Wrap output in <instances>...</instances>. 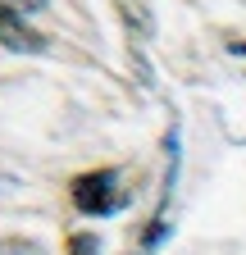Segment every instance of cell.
<instances>
[{"label": "cell", "mask_w": 246, "mask_h": 255, "mask_svg": "<svg viewBox=\"0 0 246 255\" xmlns=\"http://www.w3.org/2000/svg\"><path fill=\"white\" fill-rule=\"evenodd\" d=\"M69 255H101V246H96V237H91V233H78V237L69 242Z\"/></svg>", "instance_id": "3957f363"}, {"label": "cell", "mask_w": 246, "mask_h": 255, "mask_svg": "<svg viewBox=\"0 0 246 255\" xmlns=\"http://www.w3.org/2000/svg\"><path fill=\"white\" fill-rule=\"evenodd\" d=\"M0 46H9V50H23V55H41V50H46V37L27 27L18 9L0 5Z\"/></svg>", "instance_id": "7a4b0ae2"}, {"label": "cell", "mask_w": 246, "mask_h": 255, "mask_svg": "<svg viewBox=\"0 0 246 255\" xmlns=\"http://www.w3.org/2000/svg\"><path fill=\"white\" fill-rule=\"evenodd\" d=\"M9 9H18V14L27 18V14H41V9H46V0H9Z\"/></svg>", "instance_id": "277c9868"}, {"label": "cell", "mask_w": 246, "mask_h": 255, "mask_svg": "<svg viewBox=\"0 0 246 255\" xmlns=\"http://www.w3.org/2000/svg\"><path fill=\"white\" fill-rule=\"evenodd\" d=\"M123 201H128V191L119 187V173L114 169L82 173L73 182V205L82 214H114V210H123Z\"/></svg>", "instance_id": "6da1fadb"}]
</instances>
